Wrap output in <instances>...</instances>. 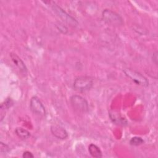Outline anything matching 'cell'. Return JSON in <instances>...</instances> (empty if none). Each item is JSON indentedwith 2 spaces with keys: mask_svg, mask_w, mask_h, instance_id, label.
<instances>
[{
  "mask_svg": "<svg viewBox=\"0 0 158 158\" xmlns=\"http://www.w3.org/2000/svg\"><path fill=\"white\" fill-rule=\"evenodd\" d=\"M10 57L14 62V64L19 69V70L22 72H27V68L26 65H25L24 62L22 61V60L15 53L11 52L10 54Z\"/></svg>",
  "mask_w": 158,
  "mask_h": 158,
  "instance_id": "8",
  "label": "cell"
},
{
  "mask_svg": "<svg viewBox=\"0 0 158 158\" xmlns=\"http://www.w3.org/2000/svg\"><path fill=\"white\" fill-rule=\"evenodd\" d=\"M22 157L23 158H30V157H34V156L30 151H25L22 154Z\"/></svg>",
  "mask_w": 158,
  "mask_h": 158,
  "instance_id": "15",
  "label": "cell"
},
{
  "mask_svg": "<svg viewBox=\"0 0 158 158\" xmlns=\"http://www.w3.org/2000/svg\"><path fill=\"white\" fill-rule=\"evenodd\" d=\"M123 72L136 85L144 87H147L149 85L147 78L139 72L131 69H125L123 70Z\"/></svg>",
  "mask_w": 158,
  "mask_h": 158,
  "instance_id": "4",
  "label": "cell"
},
{
  "mask_svg": "<svg viewBox=\"0 0 158 158\" xmlns=\"http://www.w3.org/2000/svg\"><path fill=\"white\" fill-rule=\"evenodd\" d=\"M102 18L106 23L109 25L120 26L123 23V19L119 14L109 9H104L102 11Z\"/></svg>",
  "mask_w": 158,
  "mask_h": 158,
  "instance_id": "3",
  "label": "cell"
},
{
  "mask_svg": "<svg viewBox=\"0 0 158 158\" xmlns=\"http://www.w3.org/2000/svg\"><path fill=\"white\" fill-rule=\"evenodd\" d=\"M9 151H10V148L7 144H6L2 142L0 143V152H1V153L7 154V152H9Z\"/></svg>",
  "mask_w": 158,
  "mask_h": 158,
  "instance_id": "14",
  "label": "cell"
},
{
  "mask_svg": "<svg viewBox=\"0 0 158 158\" xmlns=\"http://www.w3.org/2000/svg\"><path fill=\"white\" fill-rule=\"evenodd\" d=\"M56 27L57 28V30L63 34H66L68 32V28H67V27L61 22H57L56 24Z\"/></svg>",
  "mask_w": 158,
  "mask_h": 158,
  "instance_id": "13",
  "label": "cell"
},
{
  "mask_svg": "<svg viewBox=\"0 0 158 158\" xmlns=\"http://www.w3.org/2000/svg\"><path fill=\"white\" fill-rule=\"evenodd\" d=\"M51 131L56 138L60 139H65L68 137L67 131L63 127L59 125H52L51 127Z\"/></svg>",
  "mask_w": 158,
  "mask_h": 158,
  "instance_id": "7",
  "label": "cell"
},
{
  "mask_svg": "<svg viewBox=\"0 0 158 158\" xmlns=\"http://www.w3.org/2000/svg\"><path fill=\"white\" fill-rule=\"evenodd\" d=\"M13 104H14L13 100L10 98H8L3 102L1 103L0 107L2 110L7 109L10 108V107H12L13 106Z\"/></svg>",
  "mask_w": 158,
  "mask_h": 158,
  "instance_id": "11",
  "label": "cell"
},
{
  "mask_svg": "<svg viewBox=\"0 0 158 158\" xmlns=\"http://www.w3.org/2000/svg\"><path fill=\"white\" fill-rule=\"evenodd\" d=\"M88 151L90 155L96 158L101 157L102 156V151L99 149V148L94 144H90L88 146Z\"/></svg>",
  "mask_w": 158,
  "mask_h": 158,
  "instance_id": "9",
  "label": "cell"
},
{
  "mask_svg": "<svg viewBox=\"0 0 158 158\" xmlns=\"http://www.w3.org/2000/svg\"><path fill=\"white\" fill-rule=\"evenodd\" d=\"M152 60L153 62L157 65V52H156L153 54V56H152Z\"/></svg>",
  "mask_w": 158,
  "mask_h": 158,
  "instance_id": "16",
  "label": "cell"
},
{
  "mask_svg": "<svg viewBox=\"0 0 158 158\" xmlns=\"http://www.w3.org/2000/svg\"><path fill=\"white\" fill-rule=\"evenodd\" d=\"M48 3L51 5V7L52 11L63 22H65L66 23L69 24V25L73 27H75L78 25V21L74 17H72L68 13H67L63 9H62L57 4H56L53 1H49Z\"/></svg>",
  "mask_w": 158,
  "mask_h": 158,
  "instance_id": "1",
  "label": "cell"
},
{
  "mask_svg": "<svg viewBox=\"0 0 158 158\" xmlns=\"http://www.w3.org/2000/svg\"><path fill=\"white\" fill-rule=\"evenodd\" d=\"M93 86V79L88 76H80L76 78L73 82V88L78 91L89 90Z\"/></svg>",
  "mask_w": 158,
  "mask_h": 158,
  "instance_id": "2",
  "label": "cell"
},
{
  "mask_svg": "<svg viewBox=\"0 0 158 158\" xmlns=\"http://www.w3.org/2000/svg\"><path fill=\"white\" fill-rule=\"evenodd\" d=\"M70 103L72 107L77 112L85 113L88 110L87 101L79 95H73L70 98Z\"/></svg>",
  "mask_w": 158,
  "mask_h": 158,
  "instance_id": "5",
  "label": "cell"
},
{
  "mask_svg": "<svg viewBox=\"0 0 158 158\" xmlns=\"http://www.w3.org/2000/svg\"><path fill=\"white\" fill-rule=\"evenodd\" d=\"M30 107L31 110L35 114L40 116L46 115V110L43 103L37 96H33L30 102Z\"/></svg>",
  "mask_w": 158,
  "mask_h": 158,
  "instance_id": "6",
  "label": "cell"
},
{
  "mask_svg": "<svg viewBox=\"0 0 158 158\" xmlns=\"http://www.w3.org/2000/svg\"><path fill=\"white\" fill-rule=\"evenodd\" d=\"M144 143V140L138 136H135L133 137L130 140V144L131 146H139L142 144Z\"/></svg>",
  "mask_w": 158,
  "mask_h": 158,
  "instance_id": "12",
  "label": "cell"
},
{
  "mask_svg": "<svg viewBox=\"0 0 158 158\" xmlns=\"http://www.w3.org/2000/svg\"><path fill=\"white\" fill-rule=\"evenodd\" d=\"M15 132L16 135L20 138H21L22 139H28L31 135L30 133L27 130H26L25 128H23L22 127L16 128V129L15 130Z\"/></svg>",
  "mask_w": 158,
  "mask_h": 158,
  "instance_id": "10",
  "label": "cell"
}]
</instances>
